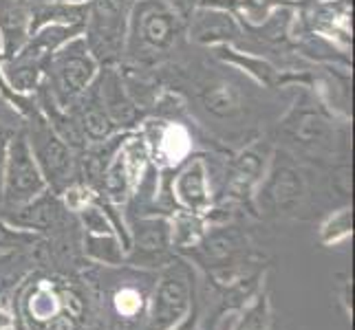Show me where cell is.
Returning a JSON list of instances; mask_svg holds the SVG:
<instances>
[{
  "label": "cell",
  "mask_w": 355,
  "mask_h": 330,
  "mask_svg": "<svg viewBox=\"0 0 355 330\" xmlns=\"http://www.w3.org/2000/svg\"><path fill=\"white\" fill-rule=\"evenodd\" d=\"M102 64L97 62L84 33L60 46L46 59L42 89L51 95L60 108H71L87 93L100 75Z\"/></svg>",
  "instance_id": "1"
},
{
  "label": "cell",
  "mask_w": 355,
  "mask_h": 330,
  "mask_svg": "<svg viewBox=\"0 0 355 330\" xmlns=\"http://www.w3.org/2000/svg\"><path fill=\"white\" fill-rule=\"evenodd\" d=\"M186 31V16L170 0H135L128 20L126 51L155 57L170 51Z\"/></svg>",
  "instance_id": "2"
},
{
  "label": "cell",
  "mask_w": 355,
  "mask_h": 330,
  "mask_svg": "<svg viewBox=\"0 0 355 330\" xmlns=\"http://www.w3.org/2000/svg\"><path fill=\"white\" fill-rule=\"evenodd\" d=\"M130 9L132 0H89L84 38L100 64L108 66L124 55Z\"/></svg>",
  "instance_id": "3"
},
{
  "label": "cell",
  "mask_w": 355,
  "mask_h": 330,
  "mask_svg": "<svg viewBox=\"0 0 355 330\" xmlns=\"http://www.w3.org/2000/svg\"><path fill=\"white\" fill-rule=\"evenodd\" d=\"M31 117H33V124H31V132L27 134L29 148L46 181V187L60 196V194L73 183V174H76L73 148L46 124V119L40 115V110L33 113Z\"/></svg>",
  "instance_id": "4"
},
{
  "label": "cell",
  "mask_w": 355,
  "mask_h": 330,
  "mask_svg": "<svg viewBox=\"0 0 355 330\" xmlns=\"http://www.w3.org/2000/svg\"><path fill=\"white\" fill-rule=\"evenodd\" d=\"M46 181L35 163L33 152L29 148L27 134L18 132L9 139L7 158L3 169V185H0V196L9 207H20L33 201L46 192Z\"/></svg>",
  "instance_id": "5"
},
{
  "label": "cell",
  "mask_w": 355,
  "mask_h": 330,
  "mask_svg": "<svg viewBox=\"0 0 355 330\" xmlns=\"http://www.w3.org/2000/svg\"><path fill=\"white\" fill-rule=\"evenodd\" d=\"M190 309V271L183 264H170L153 297L148 330H170Z\"/></svg>",
  "instance_id": "6"
},
{
  "label": "cell",
  "mask_w": 355,
  "mask_h": 330,
  "mask_svg": "<svg viewBox=\"0 0 355 330\" xmlns=\"http://www.w3.org/2000/svg\"><path fill=\"white\" fill-rule=\"evenodd\" d=\"M259 185L263 205L276 214L296 212L304 199V176L287 156H276L269 161V167Z\"/></svg>",
  "instance_id": "7"
},
{
  "label": "cell",
  "mask_w": 355,
  "mask_h": 330,
  "mask_svg": "<svg viewBox=\"0 0 355 330\" xmlns=\"http://www.w3.org/2000/svg\"><path fill=\"white\" fill-rule=\"evenodd\" d=\"M170 247V220L164 216H139L128 231L126 258L137 266H157L166 262Z\"/></svg>",
  "instance_id": "8"
},
{
  "label": "cell",
  "mask_w": 355,
  "mask_h": 330,
  "mask_svg": "<svg viewBox=\"0 0 355 330\" xmlns=\"http://www.w3.org/2000/svg\"><path fill=\"white\" fill-rule=\"evenodd\" d=\"M188 38L194 44L201 46H223L234 44L241 33L243 24L230 9L218 5H197L190 9L186 18Z\"/></svg>",
  "instance_id": "9"
},
{
  "label": "cell",
  "mask_w": 355,
  "mask_h": 330,
  "mask_svg": "<svg viewBox=\"0 0 355 330\" xmlns=\"http://www.w3.org/2000/svg\"><path fill=\"white\" fill-rule=\"evenodd\" d=\"M144 139L148 143L150 158L155 165H181L192 150V137L188 128L179 121L168 119H148L144 121Z\"/></svg>",
  "instance_id": "10"
},
{
  "label": "cell",
  "mask_w": 355,
  "mask_h": 330,
  "mask_svg": "<svg viewBox=\"0 0 355 330\" xmlns=\"http://www.w3.org/2000/svg\"><path fill=\"white\" fill-rule=\"evenodd\" d=\"M173 199L179 210L203 216L212 205L210 174L203 156H188L173 178Z\"/></svg>",
  "instance_id": "11"
},
{
  "label": "cell",
  "mask_w": 355,
  "mask_h": 330,
  "mask_svg": "<svg viewBox=\"0 0 355 330\" xmlns=\"http://www.w3.org/2000/svg\"><path fill=\"white\" fill-rule=\"evenodd\" d=\"M93 89L117 130H130L141 121V108L132 102L119 71L111 66L100 68V75L93 82Z\"/></svg>",
  "instance_id": "12"
},
{
  "label": "cell",
  "mask_w": 355,
  "mask_h": 330,
  "mask_svg": "<svg viewBox=\"0 0 355 330\" xmlns=\"http://www.w3.org/2000/svg\"><path fill=\"white\" fill-rule=\"evenodd\" d=\"M269 161H272V148L263 141H256L241 150L230 167V192L236 194V196L250 194L252 187H256L263 181Z\"/></svg>",
  "instance_id": "13"
},
{
  "label": "cell",
  "mask_w": 355,
  "mask_h": 330,
  "mask_svg": "<svg viewBox=\"0 0 355 330\" xmlns=\"http://www.w3.org/2000/svg\"><path fill=\"white\" fill-rule=\"evenodd\" d=\"M64 203L62 199L53 194L51 190L42 192L40 196H35L33 201L24 203L20 207H14L16 214H7L5 220L9 225L20 227V229H27V231H49L60 225L64 214Z\"/></svg>",
  "instance_id": "14"
},
{
  "label": "cell",
  "mask_w": 355,
  "mask_h": 330,
  "mask_svg": "<svg viewBox=\"0 0 355 330\" xmlns=\"http://www.w3.org/2000/svg\"><path fill=\"white\" fill-rule=\"evenodd\" d=\"M31 33V7L24 0H0V57L16 55Z\"/></svg>",
  "instance_id": "15"
},
{
  "label": "cell",
  "mask_w": 355,
  "mask_h": 330,
  "mask_svg": "<svg viewBox=\"0 0 355 330\" xmlns=\"http://www.w3.org/2000/svg\"><path fill=\"white\" fill-rule=\"evenodd\" d=\"M285 134L291 143L302 145V148H318V145L327 143L331 130H329V121L322 115V110L298 106L285 119Z\"/></svg>",
  "instance_id": "16"
},
{
  "label": "cell",
  "mask_w": 355,
  "mask_h": 330,
  "mask_svg": "<svg viewBox=\"0 0 355 330\" xmlns=\"http://www.w3.org/2000/svg\"><path fill=\"white\" fill-rule=\"evenodd\" d=\"M216 48V57L221 62L236 66L239 71H243L245 75L252 77L256 84L267 89H274L278 84H283V73H280L269 59L254 55V53H243L239 48H234V44H223V46H214Z\"/></svg>",
  "instance_id": "17"
},
{
  "label": "cell",
  "mask_w": 355,
  "mask_h": 330,
  "mask_svg": "<svg viewBox=\"0 0 355 330\" xmlns=\"http://www.w3.org/2000/svg\"><path fill=\"white\" fill-rule=\"evenodd\" d=\"M243 93L234 82L214 77L203 84L201 89V106L207 115L216 119H234L243 113Z\"/></svg>",
  "instance_id": "18"
},
{
  "label": "cell",
  "mask_w": 355,
  "mask_h": 330,
  "mask_svg": "<svg viewBox=\"0 0 355 330\" xmlns=\"http://www.w3.org/2000/svg\"><path fill=\"white\" fill-rule=\"evenodd\" d=\"M245 247V240L236 229L225 227L216 231H205L203 240L194 249L201 251V260L214 266H223L225 262H232Z\"/></svg>",
  "instance_id": "19"
},
{
  "label": "cell",
  "mask_w": 355,
  "mask_h": 330,
  "mask_svg": "<svg viewBox=\"0 0 355 330\" xmlns=\"http://www.w3.org/2000/svg\"><path fill=\"white\" fill-rule=\"evenodd\" d=\"M82 33H84L82 27H69V24H42V27L33 29L29 33V40L20 51H27L46 62L60 46H64L67 42H71L73 38H78Z\"/></svg>",
  "instance_id": "20"
},
{
  "label": "cell",
  "mask_w": 355,
  "mask_h": 330,
  "mask_svg": "<svg viewBox=\"0 0 355 330\" xmlns=\"http://www.w3.org/2000/svg\"><path fill=\"white\" fill-rule=\"evenodd\" d=\"M203 216L179 210L170 220V240L177 249H194L205 236Z\"/></svg>",
  "instance_id": "21"
},
{
  "label": "cell",
  "mask_w": 355,
  "mask_h": 330,
  "mask_svg": "<svg viewBox=\"0 0 355 330\" xmlns=\"http://www.w3.org/2000/svg\"><path fill=\"white\" fill-rule=\"evenodd\" d=\"M84 251L102 264H121L126 260V247L117 234H87Z\"/></svg>",
  "instance_id": "22"
},
{
  "label": "cell",
  "mask_w": 355,
  "mask_h": 330,
  "mask_svg": "<svg viewBox=\"0 0 355 330\" xmlns=\"http://www.w3.org/2000/svg\"><path fill=\"white\" fill-rule=\"evenodd\" d=\"M280 5H289L285 0H234L232 14L239 18V22L245 29H256L272 16V11Z\"/></svg>",
  "instance_id": "23"
},
{
  "label": "cell",
  "mask_w": 355,
  "mask_h": 330,
  "mask_svg": "<svg viewBox=\"0 0 355 330\" xmlns=\"http://www.w3.org/2000/svg\"><path fill=\"white\" fill-rule=\"evenodd\" d=\"M351 234H353L351 207H342V210L334 212L320 227V240H322V244H329V247H334V244L347 240Z\"/></svg>",
  "instance_id": "24"
},
{
  "label": "cell",
  "mask_w": 355,
  "mask_h": 330,
  "mask_svg": "<svg viewBox=\"0 0 355 330\" xmlns=\"http://www.w3.org/2000/svg\"><path fill=\"white\" fill-rule=\"evenodd\" d=\"M35 240H38V234L14 227V225H9L5 218H0V251L16 249V247H22V244H31Z\"/></svg>",
  "instance_id": "25"
},
{
  "label": "cell",
  "mask_w": 355,
  "mask_h": 330,
  "mask_svg": "<svg viewBox=\"0 0 355 330\" xmlns=\"http://www.w3.org/2000/svg\"><path fill=\"white\" fill-rule=\"evenodd\" d=\"M7 145H9V137L0 130V185H3V169H5V158H7Z\"/></svg>",
  "instance_id": "26"
},
{
  "label": "cell",
  "mask_w": 355,
  "mask_h": 330,
  "mask_svg": "<svg viewBox=\"0 0 355 330\" xmlns=\"http://www.w3.org/2000/svg\"><path fill=\"white\" fill-rule=\"evenodd\" d=\"M3 326H7V315L0 311V328H3Z\"/></svg>",
  "instance_id": "27"
},
{
  "label": "cell",
  "mask_w": 355,
  "mask_h": 330,
  "mask_svg": "<svg viewBox=\"0 0 355 330\" xmlns=\"http://www.w3.org/2000/svg\"><path fill=\"white\" fill-rule=\"evenodd\" d=\"M24 3H35V0H24Z\"/></svg>",
  "instance_id": "28"
},
{
  "label": "cell",
  "mask_w": 355,
  "mask_h": 330,
  "mask_svg": "<svg viewBox=\"0 0 355 330\" xmlns=\"http://www.w3.org/2000/svg\"><path fill=\"white\" fill-rule=\"evenodd\" d=\"M132 3H135V0H132Z\"/></svg>",
  "instance_id": "29"
}]
</instances>
